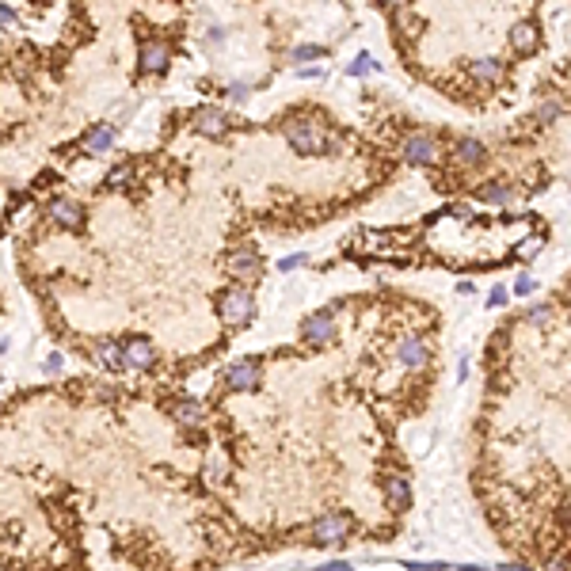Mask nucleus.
<instances>
[{"mask_svg":"<svg viewBox=\"0 0 571 571\" xmlns=\"http://www.w3.org/2000/svg\"><path fill=\"white\" fill-rule=\"evenodd\" d=\"M351 530H354V522L347 514H324L320 522H312V541L316 545H339V541H347Z\"/></svg>","mask_w":571,"mask_h":571,"instance_id":"20e7f679","label":"nucleus"},{"mask_svg":"<svg viewBox=\"0 0 571 571\" xmlns=\"http://www.w3.org/2000/svg\"><path fill=\"white\" fill-rule=\"evenodd\" d=\"M533 290H537V282H533V278H514V294L518 297H526V294H533Z\"/></svg>","mask_w":571,"mask_h":571,"instance_id":"393cba45","label":"nucleus"},{"mask_svg":"<svg viewBox=\"0 0 571 571\" xmlns=\"http://www.w3.org/2000/svg\"><path fill=\"white\" fill-rule=\"evenodd\" d=\"M449 156H453L457 164H465V168H473V164H484L488 160V145L476 138H457L453 149H449Z\"/></svg>","mask_w":571,"mask_h":571,"instance_id":"f8f14e48","label":"nucleus"},{"mask_svg":"<svg viewBox=\"0 0 571 571\" xmlns=\"http://www.w3.org/2000/svg\"><path fill=\"white\" fill-rule=\"evenodd\" d=\"M305 263V255H286L282 263H278V270H294V267H301Z\"/></svg>","mask_w":571,"mask_h":571,"instance_id":"cd10ccee","label":"nucleus"},{"mask_svg":"<svg viewBox=\"0 0 571 571\" xmlns=\"http://www.w3.org/2000/svg\"><path fill=\"white\" fill-rule=\"evenodd\" d=\"M282 133L286 141L294 145L297 156H316V153H327L332 138H327V126L312 114H286L282 118Z\"/></svg>","mask_w":571,"mask_h":571,"instance_id":"f257e3e1","label":"nucleus"},{"mask_svg":"<svg viewBox=\"0 0 571 571\" xmlns=\"http://www.w3.org/2000/svg\"><path fill=\"white\" fill-rule=\"evenodd\" d=\"M434 153H438V145H434V138H427V133H411V138L404 141V156H408L411 164H431Z\"/></svg>","mask_w":571,"mask_h":571,"instance_id":"2eb2a0df","label":"nucleus"},{"mask_svg":"<svg viewBox=\"0 0 571 571\" xmlns=\"http://www.w3.org/2000/svg\"><path fill=\"white\" fill-rule=\"evenodd\" d=\"M301 339L309 343V347H332L335 343V316L327 309L305 316L301 320Z\"/></svg>","mask_w":571,"mask_h":571,"instance_id":"7ed1b4c3","label":"nucleus"},{"mask_svg":"<svg viewBox=\"0 0 571 571\" xmlns=\"http://www.w3.org/2000/svg\"><path fill=\"white\" fill-rule=\"evenodd\" d=\"M114 145V126H107V122H99V126H91L88 133H84V141H80V149L88 156H96V153H107V149Z\"/></svg>","mask_w":571,"mask_h":571,"instance_id":"f3484780","label":"nucleus"},{"mask_svg":"<svg viewBox=\"0 0 571 571\" xmlns=\"http://www.w3.org/2000/svg\"><path fill=\"white\" fill-rule=\"evenodd\" d=\"M191 122H195V130L206 133V138H221V133L228 130L225 111H217V107H198V111L191 114Z\"/></svg>","mask_w":571,"mask_h":571,"instance_id":"9d476101","label":"nucleus"},{"mask_svg":"<svg viewBox=\"0 0 571 571\" xmlns=\"http://www.w3.org/2000/svg\"><path fill=\"white\" fill-rule=\"evenodd\" d=\"M96 354H99V362H103L111 374H126V369H130V362H126V351H122V343H118V339H99Z\"/></svg>","mask_w":571,"mask_h":571,"instance_id":"4468645a","label":"nucleus"},{"mask_svg":"<svg viewBox=\"0 0 571 571\" xmlns=\"http://www.w3.org/2000/svg\"><path fill=\"white\" fill-rule=\"evenodd\" d=\"M168 61H171V50H168V42H160V39H153V42H141V57H138L141 73H164V69H168Z\"/></svg>","mask_w":571,"mask_h":571,"instance_id":"1a4fd4ad","label":"nucleus"},{"mask_svg":"<svg viewBox=\"0 0 571 571\" xmlns=\"http://www.w3.org/2000/svg\"><path fill=\"white\" fill-rule=\"evenodd\" d=\"M16 23V8H8V4H0V27Z\"/></svg>","mask_w":571,"mask_h":571,"instance_id":"c85d7f7f","label":"nucleus"},{"mask_svg":"<svg viewBox=\"0 0 571 571\" xmlns=\"http://www.w3.org/2000/svg\"><path fill=\"white\" fill-rule=\"evenodd\" d=\"M316 571H354L351 563H343V560H332V563H320Z\"/></svg>","mask_w":571,"mask_h":571,"instance_id":"c756f323","label":"nucleus"},{"mask_svg":"<svg viewBox=\"0 0 571 571\" xmlns=\"http://www.w3.org/2000/svg\"><path fill=\"white\" fill-rule=\"evenodd\" d=\"M510 46H514V54L518 57H530L533 50L541 46V31H537V23L533 19H522V23L510 31Z\"/></svg>","mask_w":571,"mask_h":571,"instance_id":"9b49d317","label":"nucleus"},{"mask_svg":"<svg viewBox=\"0 0 571 571\" xmlns=\"http://www.w3.org/2000/svg\"><path fill=\"white\" fill-rule=\"evenodd\" d=\"M374 69H381V65H377L369 54H358V57H354V65L347 69V73H351V76H362V73H374Z\"/></svg>","mask_w":571,"mask_h":571,"instance_id":"4be33fe9","label":"nucleus"},{"mask_svg":"<svg viewBox=\"0 0 571 571\" xmlns=\"http://www.w3.org/2000/svg\"><path fill=\"white\" fill-rule=\"evenodd\" d=\"M468 73H473L476 80H488V84H495L499 76H503V61H499V57H476L473 65H468Z\"/></svg>","mask_w":571,"mask_h":571,"instance_id":"6ab92c4d","label":"nucleus"},{"mask_svg":"<svg viewBox=\"0 0 571 571\" xmlns=\"http://www.w3.org/2000/svg\"><path fill=\"white\" fill-rule=\"evenodd\" d=\"M396 358L404 362L408 369H423L427 358H431V351H427V339H419V335H408V339L396 347Z\"/></svg>","mask_w":571,"mask_h":571,"instance_id":"ddd939ff","label":"nucleus"},{"mask_svg":"<svg viewBox=\"0 0 571 571\" xmlns=\"http://www.w3.org/2000/svg\"><path fill=\"white\" fill-rule=\"evenodd\" d=\"M103 187H107V191H126V187H133V168H130V164H118V168H111V171H107V180H103Z\"/></svg>","mask_w":571,"mask_h":571,"instance_id":"aec40b11","label":"nucleus"},{"mask_svg":"<svg viewBox=\"0 0 571 571\" xmlns=\"http://www.w3.org/2000/svg\"><path fill=\"white\" fill-rule=\"evenodd\" d=\"M61 366H65V358H61V354H50V358H46V369H50V374H57V369H61Z\"/></svg>","mask_w":571,"mask_h":571,"instance_id":"7c9ffc66","label":"nucleus"},{"mask_svg":"<svg viewBox=\"0 0 571 571\" xmlns=\"http://www.w3.org/2000/svg\"><path fill=\"white\" fill-rule=\"evenodd\" d=\"M312 57H324V50L320 46H297L294 50V61H312Z\"/></svg>","mask_w":571,"mask_h":571,"instance_id":"5701e85b","label":"nucleus"},{"mask_svg":"<svg viewBox=\"0 0 571 571\" xmlns=\"http://www.w3.org/2000/svg\"><path fill=\"white\" fill-rule=\"evenodd\" d=\"M225 96L228 99H248V96H252V88H248V84H228Z\"/></svg>","mask_w":571,"mask_h":571,"instance_id":"a878e982","label":"nucleus"},{"mask_svg":"<svg viewBox=\"0 0 571 571\" xmlns=\"http://www.w3.org/2000/svg\"><path fill=\"white\" fill-rule=\"evenodd\" d=\"M510 571H530V568H518V563H510Z\"/></svg>","mask_w":571,"mask_h":571,"instance_id":"473e14b6","label":"nucleus"},{"mask_svg":"<svg viewBox=\"0 0 571 571\" xmlns=\"http://www.w3.org/2000/svg\"><path fill=\"white\" fill-rule=\"evenodd\" d=\"M480 198H484V202H495V206H506L514 198V187H510V183H484Z\"/></svg>","mask_w":571,"mask_h":571,"instance_id":"412c9836","label":"nucleus"},{"mask_svg":"<svg viewBox=\"0 0 571 571\" xmlns=\"http://www.w3.org/2000/svg\"><path fill=\"white\" fill-rule=\"evenodd\" d=\"M506 301V294L503 290H491V297H488V305H503Z\"/></svg>","mask_w":571,"mask_h":571,"instance_id":"2f4dec72","label":"nucleus"},{"mask_svg":"<svg viewBox=\"0 0 571 571\" xmlns=\"http://www.w3.org/2000/svg\"><path fill=\"white\" fill-rule=\"evenodd\" d=\"M217 316L225 320L228 327L252 324V316H255V297L248 294L244 286H228V290H221V294H217Z\"/></svg>","mask_w":571,"mask_h":571,"instance_id":"f03ea898","label":"nucleus"},{"mask_svg":"<svg viewBox=\"0 0 571 571\" xmlns=\"http://www.w3.org/2000/svg\"><path fill=\"white\" fill-rule=\"evenodd\" d=\"M225 385L233 392H252L259 385V358H240L225 369Z\"/></svg>","mask_w":571,"mask_h":571,"instance_id":"423d86ee","label":"nucleus"},{"mask_svg":"<svg viewBox=\"0 0 571 571\" xmlns=\"http://www.w3.org/2000/svg\"><path fill=\"white\" fill-rule=\"evenodd\" d=\"M556 118H560V107H556V103H541L537 122H556Z\"/></svg>","mask_w":571,"mask_h":571,"instance_id":"b1692460","label":"nucleus"},{"mask_svg":"<svg viewBox=\"0 0 571 571\" xmlns=\"http://www.w3.org/2000/svg\"><path fill=\"white\" fill-rule=\"evenodd\" d=\"M548 316H552V312H548V305H537V309H530V320H533V324H548Z\"/></svg>","mask_w":571,"mask_h":571,"instance_id":"bb28decb","label":"nucleus"},{"mask_svg":"<svg viewBox=\"0 0 571 571\" xmlns=\"http://www.w3.org/2000/svg\"><path fill=\"white\" fill-rule=\"evenodd\" d=\"M171 416L180 419L183 427H198L206 419V408L198 404V400H175V404H171Z\"/></svg>","mask_w":571,"mask_h":571,"instance_id":"a211bd4d","label":"nucleus"},{"mask_svg":"<svg viewBox=\"0 0 571 571\" xmlns=\"http://www.w3.org/2000/svg\"><path fill=\"white\" fill-rule=\"evenodd\" d=\"M385 499H389L396 510H404V506L411 503V484H408V476H404V473L385 476Z\"/></svg>","mask_w":571,"mask_h":571,"instance_id":"dca6fc26","label":"nucleus"},{"mask_svg":"<svg viewBox=\"0 0 571 571\" xmlns=\"http://www.w3.org/2000/svg\"><path fill=\"white\" fill-rule=\"evenodd\" d=\"M122 351H126L130 369H153L156 366V347H153V339H145V335H130V339L122 343Z\"/></svg>","mask_w":571,"mask_h":571,"instance_id":"6e6552de","label":"nucleus"},{"mask_svg":"<svg viewBox=\"0 0 571 571\" xmlns=\"http://www.w3.org/2000/svg\"><path fill=\"white\" fill-rule=\"evenodd\" d=\"M225 270L233 278H259L263 274V259H259L255 248H233L228 259H225Z\"/></svg>","mask_w":571,"mask_h":571,"instance_id":"0eeeda50","label":"nucleus"},{"mask_svg":"<svg viewBox=\"0 0 571 571\" xmlns=\"http://www.w3.org/2000/svg\"><path fill=\"white\" fill-rule=\"evenodd\" d=\"M46 217L54 221V225H61V228H69V233H80L84 228V206H76L73 198H50V206H46Z\"/></svg>","mask_w":571,"mask_h":571,"instance_id":"39448f33","label":"nucleus"}]
</instances>
